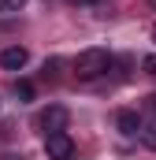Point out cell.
Listing matches in <instances>:
<instances>
[{"instance_id":"6da1fadb","label":"cell","mask_w":156,"mask_h":160,"mask_svg":"<svg viewBox=\"0 0 156 160\" xmlns=\"http://www.w3.org/2000/svg\"><path fill=\"white\" fill-rule=\"evenodd\" d=\"M108 67H112V52L108 48H85V52L75 56V78H82V82L100 78Z\"/></svg>"},{"instance_id":"7a4b0ae2","label":"cell","mask_w":156,"mask_h":160,"mask_svg":"<svg viewBox=\"0 0 156 160\" xmlns=\"http://www.w3.org/2000/svg\"><path fill=\"white\" fill-rule=\"evenodd\" d=\"M45 153L48 160H71L75 157V142L67 130H56V134H45Z\"/></svg>"},{"instance_id":"3957f363","label":"cell","mask_w":156,"mask_h":160,"mask_svg":"<svg viewBox=\"0 0 156 160\" xmlns=\"http://www.w3.org/2000/svg\"><path fill=\"white\" fill-rule=\"evenodd\" d=\"M67 119H71V112H67L63 104H48V108L37 116V127L45 130V134H56V130H67Z\"/></svg>"},{"instance_id":"277c9868","label":"cell","mask_w":156,"mask_h":160,"mask_svg":"<svg viewBox=\"0 0 156 160\" xmlns=\"http://www.w3.org/2000/svg\"><path fill=\"white\" fill-rule=\"evenodd\" d=\"M26 60H30V52H26L22 45H7V48L0 52V67H4V71H22Z\"/></svg>"},{"instance_id":"5b68a950","label":"cell","mask_w":156,"mask_h":160,"mask_svg":"<svg viewBox=\"0 0 156 160\" xmlns=\"http://www.w3.org/2000/svg\"><path fill=\"white\" fill-rule=\"evenodd\" d=\"M115 127H119V134L138 138V130H141V116H138L134 108H123V112H115Z\"/></svg>"},{"instance_id":"8992f818","label":"cell","mask_w":156,"mask_h":160,"mask_svg":"<svg viewBox=\"0 0 156 160\" xmlns=\"http://www.w3.org/2000/svg\"><path fill=\"white\" fill-rule=\"evenodd\" d=\"M11 93L19 97V104H30V101H34V82L19 78V82H15V86H11Z\"/></svg>"},{"instance_id":"52a82bcc","label":"cell","mask_w":156,"mask_h":160,"mask_svg":"<svg viewBox=\"0 0 156 160\" xmlns=\"http://www.w3.org/2000/svg\"><path fill=\"white\" fill-rule=\"evenodd\" d=\"M138 138L145 142V149H153V153H156V119H153V123H141V130H138Z\"/></svg>"},{"instance_id":"ba28073f","label":"cell","mask_w":156,"mask_h":160,"mask_svg":"<svg viewBox=\"0 0 156 160\" xmlns=\"http://www.w3.org/2000/svg\"><path fill=\"white\" fill-rule=\"evenodd\" d=\"M26 8V0H0V11L4 15H11V11H22Z\"/></svg>"},{"instance_id":"9c48e42d","label":"cell","mask_w":156,"mask_h":160,"mask_svg":"<svg viewBox=\"0 0 156 160\" xmlns=\"http://www.w3.org/2000/svg\"><path fill=\"white\" fill-rule=\"evenodd\" d=\"M56 71H60V60H48L45 63V78H56Z\"/></svg>"},{"instance_id":"30bf717a","label":"cell","mask_w":156,"mask_h":160,"mask_svg":"<svg viewBox=\"0 0 156 160\" xmlns=\"http://www.w3.org/2000/svg\"><path fill=\"white\" fill-rule=\"evenodd\" d=\"M141 67H145V75H156V56H145Z\"/></svg>"},{"instance_id":"8fae6325","label":"cell","mask_w":156,"mask_h":160,"mask_svg":"<svg viewBox=\"0 0 156 160\" xmlns=\"http://www.w3.org/2000/svg\"><path fill=\"white\" fill-rule=\"evenodd\" d=\"M71 4H97V0H71Z\"/></svg>"},{"instance_id":"7c38bea8","label":"cell","mask_w":156,"mask_h":160,"mask_svg":"<svg viewBox=\"0 0 156 160\" xmlns=\"http://www.w3.org/2000/svg\"><path fill=\"white\" fill-rule=\"evenodd\" d=\"M153 41H156V26H153Z\"/></svg>"}]
</instances>
